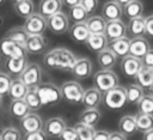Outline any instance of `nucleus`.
Listing matches in <instances>:
<instances>
[{"label":"nucleus","mask_w":153,"mask_h":140,"mask_svg":"<svg viewBox=\"0 0 153 140\" xmlns=\"http://www.w3.org/2000/svg\"><path fill=\"white\" fill-rule=\"evenodd\" d=\"M126 93H127V102L128 103L137 104V102L143 96V89L137 83L136 84H130L126 87Z\"/></svg>","instance_id":"72a5a7b5"},{"label":"nucleus","mask_w":153,"mask_h":140,"mask_svg":"<svg viewBox=\"0 0 153 140\" xmlns=\"http://www.w3.org/2000/svg\"><path fill=\"white\" fill-rule=\"evenodd\" d=\"M8 111H10V114H11L12 117L18 118V120H22L26 114L30 112V108L26 104V102L24 101V98L12 99V102L10 104V108H8Z\"/></svg>","instance_id":"393cba45"},{"label":"nucleus","mask_w":153,"mask_h":140,"mask_svg":"<svg viewBox=\"0 0 153 140\" xmlns=\"http://www.w3.org/2000/svg\"><path fill=\"white\" fill-rule=\"evenodd\" d=\"M48 30L56 35H62L69 30V18L63 12H57L47 19Z\"/></svg>","instance_id":"0eeeda50"},{"label":"nucleus","mask_w":153,"mask_h":140,"mask_svg":"<svg viewBox=\"0 0 153 140\" xmlns=\"http://www.w3.org/2000/svg\"><path fill=\"white\" fill-rule=\"evenodd\" d=\"M110 133L108 130H96L93 135V140H109Z\"/></svg>","instance_id":"8fccbe9b"},{"label":"nucleus","mask_w":153,"mask_h":140,"mask_svg":"<svg viewBox=\"0 0 153 140\" xmlns=\"http://www.w3.org/2000/svg\"><path fill=\"white\" fill-rule=\"evenodd\" d=\"M25 140H45L48 136L44 133L43 129H37V130H32V132H27L24 134L23 136Z\"/></svg>","instance_id":"37998d69"},{"label":"nucleus","mask_w":153,"mask_h":140,"mask_svg":"<svg viewBox=\"0 0 153 140\" xmlns=\"http://www.w3.org/2000/svg\"><path fill=\"white\" fill-rule=\"evenodd\" d=\"M99 120H100V111L97 108H86L80 114V121L90 126H96L99 122Z\"/></svg>","instance_id":"473e14b6"},{"label":"nucleus","mask_w":153,"mask_h":140,"mask_svg":"<svg viewBox=\"0 0 153 140\" xmlns=\"http://www.w3.org/2000/svg\"><path fill=\"white\" fill-rule=\"evenodd\" d=\"M127 31L131 37H141L146 35V22L142 16L129 19V24L127 26Z\"/></svg>","instance_id":"5701e85b"},{"label":"nucleus","mask_w":153,"mask_h":140,"mask_svg":"<svg viewBox=\"0 0 153 140\" xmlns=\"http://www.w3.org/2000/svg\"><path fill=\"white\" fill-rule=\"evenodd\" d=\"M142 61L139 57H135L133 55H127L124 57H122V62H121V69L123 72V74L128 78H135L137 75V73L140 72V69L142 68Z\"/></svg>","instance_id":"9b49d317"},{"label":"nucleus","mask_w":153,"mask_h":140,"mask_svg":"<svg viewBox=\"0 0 153 140\" xmlns=\"http://www.w3.org/2000/svg\"><path fill=\"white\" fill-rule=\"evenodd\" d=\"M5 37H8V38H11V39H13V41H16L18 43L25 44V42H26L27 37H29V34L26 32L24 26H14V28L10 29L6 32Z\"/></svg>","instance_id":"e433bc0d"},{"label":"nucleus","mask_w":153,"mask_h":140,"mask_svg":"<svg viewBox=\"0 0 153 140\" xmlns=\"http://www.w3.org/2000/svg\"><path fill=\"white\" fill-rule=\"evenodd\" d=\"M23 26L29 35H43L48 29L47 19L43 16H41L38 12L37 13L33 12L32 14L26 17Z\"/></svg>","instance_id":"423d86ee"},{"label":"nucleus","mask_w":153,"mask_h":140,"mask_svg":"<svg viewBox=\"0 0 153 140\" xmlns=\"http://www.w3.org/2000/svg\"><path fill=\"white\" fill-rule=\"evenodd\" d=\"M137 109L139 112L153 115V95H143L137 102Z\"/></svg>","instance_id":"ea45409f"},{"label":"nucleus","mask_w":153,"mask_h":140,"mask_svg":"<svg viewBox=\"0 0 153 140\" xmlns=\"http://www.w3.org/2000/svg\"><path fill=\"white\" fill-rule=\"evenodd\" d=\"M141 61H142V65H143V66L153 68V49H149V50L145 54V56L141 59Z\"/></svg>","instance_id":"de8ad7c7"},{"label":"nucleus","mask_w":153,"mask_h":140,"mask_svg":"<svg viewBox=\"0 0 153 140\" xmlns=\"http://www.w3.org/2000/svg\"><path fill=\"white\" fill-rule=\"evenodd\" d=\"M94 86L100 91V92H106L111 90L112 87L118 85V77L117 74L111 71V69H100L98 71L94 77H93Z\"/></svg>","instance_id":"f03ea898"},{"label":"nucleus","mask_w":153,"mask_h":140,"mask_svg":"<svg viewBox=\"0 0 153 140\" xmlns=\"http://www.w3.org/2000/svg\"><path fill=\"white\" fill-rule=\"evenodd\" d=\"M20 121V127L22 129L27 133V132H32V130H37V129H42L43 128V121L39 115L35 114V112H29L26 114Z\"/></svg>","instance_id":"aec40b11"},{"label":"nucleus","mask_w":153,"mask_h":140,"mask_svg":"<svg viewBox=\"0 0 153 140\" xmlns=\"http://www.w3.org/2000/svg\"><path fill=\"white\" fill-rule=\"evenodd\" d=\"M66 123L63 121V118L61 117H51L48 118L44 123H43V130L47 134V136H53V138H59L62 133V130L65 129Z\"/></svg>","instance_id":"4468645a"},{"label":"nucleus","mask_w":153,"mask_h":140,"mask_svg":"<svg viewBox=\"0 0 153 140\" xmlns=\"http://www.w3.org/2000/svg\"><path fill=\"white\" fill-rule=\"evenodd\" d=\"M5 1H6V0H0V5H1V4H4Z\"/></svg>","instance_id":"bf43d9fd"},{"label":"nucleus","mask_w":153,"mask_h":140,"mask_svg":"<svg viewBox=\"0 0 153 140\" xmlns=\"http://www.w3.org/2000/svg\"><path fill=\"white\" fill-rule=\"evenodd\" d=\"M69 36L73 41L78 42V43H85L86 39L88 38V36L91 35L87 25L85 22H80V23H74L71 28H69Z\"/></svg>","instance_id":"412c9836"},{"label":"nucleus","mask_w":153,"mask_h":140,"mask_svg":"<svg viewBox=\"0 0 153 140\" xmlns=\"http://www.w3.org/2000/svg\"><path fill=\"white\" fill-rule=\"evenodd\" d=\"M103 99H104V104L109 109H121V108H123L128 103L127 102L126 87H122L120 85L112 87L111 90L104 92Z\"/></svg>","instance_id":"7ed1b4c3"},{"label":"nucleus","mask_w":153,"mask_h":140,"mask_svg":"<svg viewBox=\"0 0 153 140\" xmlns=\"http://www.w3.org/2000/svg\"><path fill=\"white\" fill-rule=\"evenodd\" d=\"M13 8H14L16 14L23 18H26L35 12V5L32 0H20L13 4Z\"/></svg>","instance_id":"7c9ffc66"},{"label":"nucleus","mask_w":153,"mask_h":140,"mask_svg":"<svg viewBox=\"0 0 153 140\" xmlns=\"http://www.w3.org/2000/svg\"><path fill=\"white\" fill-rule=\"evenodd\" d=\"M62 0H41L38 4V13L45 19L57 13L62 8Z\"/></svg>","instance_id":"f3484780"},{"label":"nucleus","mask_w":153,"mask_h":140,"mask_svg":"<svg viewBox=\"0 0 153 140\" xmlns=\"http://www.w3.org/2000/svg\"><path fill=\"white\" fill-rule=\"evenodd\" d=\"M61 95L65 101L72 104L81 103L84 96V87L76 81H66L61 86Z\"/></svg>","instance_id":"20e7f679"},{"label":"nucleus","mask_w":153,"mask_h":140,"mask_svg":"<svg viewBox=\"0 0 153 140\" xmlns=\"http://www.w3.org/2000/svg\"><path fill=\"white\" fill-rule=\"evenodd\" d=\"M22 134L16 127H6L1 132V140H20Z\"/></svg>","instance_id":"a19ab883"},{"label":"nucleus","mask_w":153,"mask_h":140,"mask_svg":"<svg viewBox=\"0 0 153 140\" xmlns=\"http://www.w3.org/2000/svg\"><path fill=\"white\" fill-rule=\"evenodd\" d=\"M24 101L29 105L30 110H38L42 106V103H41V99H39V96L37 93L36 87H29L27 89V92L24 96Z\"/></svg>","instance_id":"c9c22d12"},{"label":"nucleus","mask_w":153,"mask_h":140,"mask_svg":"<svg viewBox=\"0 0 153 140\" xmlns=\"http://www.w3.org/2000/svg\"><path fill=\"white\" fill-rule=\"evenodd\" d=\"M11 80H12V77L8 73L0 72V95L1 96H5L8 93Z\"/></svg>","instance_id":"79ce46f5"},{"label":"nucleus","mask_w":153,"mask_h":140,"mask_svg":"<svg viewBox=\"0 0 153 140\" xmlns=\"http://www.w3.org/2000/svg\"><path fill=\"white\" fill-rule=\"evenodd\" d=\"M148 90H149V93H151V95H153V84L149 86V89H148Z\"/></svg>","instance_id":"6e6d98bb"},{"label":"nucleus","mask_w":153,"mask_h":140,"mask_svg":"<svg viewBox=\"0 0 153 140\" xmlns=\"http://www.w3.org/2000/svg\"><path fill=\"white\" fill-rule=\"evenodd\" d=\"M145 140H153V128L143 132V136H142Z\"/></svg>","instance_id":"864d4df0"},{"label":"nucleus","mask_w":153,"mask_h":140,"mask_svg":"<svg viewBox=\"0 0 153 140\" xmlns=\"http://www.w3.org/2000/svg\"><path fill=\"white\" fill-rule=\"evenodd\" d=\"M135 79L142 89H149V86L153 84V68L142 66Z\"/></svg>","instance_id":"c756f323"},{"label":"nucleus","mask_w":153,"mask_h":140,"mask_svg":"<svg viewBox=\"0 0 153 140\" xmlns=\"http://www.w3.org/2000/svg\"><path fill=\"white\" fill-rule=\"evenodd\" d=\"M115 1H116V2L118 4V5H121V6L123 7V6H126V5L128 4V2H130L131 0H115Z\"/></svg>","instance_id":"5fc2aeb1"},{"label":"nucleus","mask_w":153,"mask_h":140,"mask_svg":"<svg viewBox=\"0 0 153 140\" xmlns=\"http://www.w3.org/2000/svg\"><path fill=\"white\" fill-rule=\"evenodd\" d=\"M142 12H143V4L140 0H131L126 6H123V13L129 19L142 16Z\"/></svg>","instance_id":"2f4dec72"},{"label":"nucleus","mask_w":153,"mask_h":140,"mask_svg":"<svg viewBox=\"0 0 153 140\" xmlns=\"http://www.w3.org/2000/svg\"><path fill=\"white\" fill-rule=\"evenodd\" d=\"M116 60H117V56L108 47L102 49L100 51H98L97 61H98L99 67L103 69H111L115 66Z\"/></svg>","instance_id":"b1692460"},{"label":"nucleus","mask_w":153,"mask_h":140,"mask_svg":"<svg viewBox=\"0 0 153 140\" xmlns=\"http://www.w3.org/2000/svg\"><path fill=\"white\" fill-rule=\"evenodd\" d=\"M13 4H16V2H18V1H20V0H11Z\"/></svg>","instance_id":"13d9d810"},{"label":"nucleus","mask_w":153,"mask_h":140,"mask_svg":"<svg viewBox=\"0 0 153 140\" xmlns=\"http://www.w3.org/2000/svg\"><path fill=\"white\" fill-rule=\"evenodd\" d=\"M74 128L78 133V139L80 140H93V135H94V126H90L86 124L84 122H78L74 124Z\"/></svg>","instance_id":"f704fd0d"},{"label":"nucleus","mask_w":153,"mask_h":140,"mask_svg":"<svg viewBox=\"0 0 153 140\" xmlns=\"http://www.w3.org/2000/svg\"><path fill=\"white\" fill-rule=\"evenodd\" d=\"M20 80L27 87H36L41 84L42 80V71L37 63H27L23 73L19 75Z\"/></svg>","instance_id":"6e6552de"},{"label":"nucleus","mask_w":153,"mask_h":140,"mask_svg":"<svg viewBox=\"0 0 153 140\" xmlns=\"http://www.w3.org/2000/svg\"><path fill=\"white\" fill-rule=\"evenodd\" d=\"M47 47V42L43 35H29L25 48L27 54H39L42 53Z\"/></svg>","instance_id":"6ab92c4d"},{"label":"nucleus","mask_w":153,"mask_h":140,"mask_svg":"<svg viewBox=\"0 0 153 140\" xmlns=\"http://www.w3.org/2000/svg\"><path fill=\"white\" fill-rule=\"evenodd\" d=\"M80 2H81V0H62V4L65 6H67L68 8L76 6V5H80Z\"/></svg>","instance_id":"603ef678"},{"label":"nucleus","mask_w":153,"mask_h":140,"mask_svg":"<svg viewBox=\"0 0 153 140\" xmlns=\"http://www.w3.org/2000/svg\"><path fill=\"white\" fill-rule=\"evenodd\" d=\"M103 101V92H100L96 86L90 87L84 91L81 103L86 108H97Z\"/></svg>","instance_id":"4be33fe9"},{"label":"nucleus","mask_w":153,"mask_h":140,"mask_svg":"<svg viewBox=\"0 0 153 140\" xmlns=\"http://www.w3.org/2000/svg\"><path fill=\"white\" fill-rule=\"evenodd\" d=\"M0 54L1 56L7 57H18V56H27V51L25 44L18 43L8 37H4L0 42Z\"/></svg>","instance_id":"39448f33"},{"label":"nucleus","mask_w":153,"mask_h":140,"mask_svg":"<svg viewBox=\"0 0 153 140\" xmlns=\"http://www.w3.org/2000/svg\"><path fill=\"white\" fill-rule=\"evenodd\" d=\"M108 38L105 37L104 34H91L88 36V38L86 39V45L88 47V49H91L92 51H100L102 49L108 47Z\"/></svg>","instance_id":"cd10ccee"},{"label":"nucleus","mask_w":153,"mask_h":140,"mask_svg":"<svg viewBox=\"0 0 153 140\" xmlns=\"http://www.w3.org/2000/svg\"><path fill=\"white\" fill-rule=\"evenodd\" d=\"M135 120H136V127H137L139 132L143 133V132L153 128V115L139 112L137 115H135Z\"/></svg>","instance_id":"4c0bfd02"},{"label":"nucleus","mask_w":153,"mask_h":140,"mask_svg":"<svg viewBox=\"0 0 153 140\" xmlns=\"http://www.w3.org/2000/svg\"><path fill=\"white\" fill-rule=\"evenodd\" d=\"M151 49L149 42L143 37H133L129 43V55H133L135 57L142 59L145 54Z\"/></svg>","instance_id":"ddd939ff"},{"label":"nucleus","mask_w":153,"mask_h":140,"mask_svg":"<svg viewBox=\"0 0 153 140\" xmlns=\"http://www.w3.org/2000/svg\"><path fill=\"white\" fill-rule=\"evenodd\" d=\"M127 25L121 20V19H116V20H106L105 24V30H104V35L108 38V41H112L123 36H127Z\"/></svg>","instance_id":"9d476101"},{"label":"nucleus","mask_w":153,"mask_h":140,"mask_svg":"<svg viewBox=\"0 0 153 140\" xmlns=\"http://www.w3.org/2000/svg\"><path fill=\"white\" fill-rule=\"evenodd\" d=\"M118 128H120V132H122L127 136L134 135L137 132L135 116L134 115H124V116H122L120 122H118Z\"/></svg>","instance_id":"bb28decb"},{"label":"nucleus","mask_w":153,"mask_h":140,"mask_svg":"<svg viewBox=\"0 0 153 140\" xmlns=\"http://www.w3.org/2000/svg\"><path fill=\"white\" fill-rule=\"evenodd\" d=\"M27 59L25 56L18 57H7L6 59V68L11 77H19L25 67L27 66Z\"/></svg>","instance_id":"dca6fc26"},{"label":"nucleus","mask_w":153,"mask_h":140,"mask_svg":"<svg viewBox=\"0 0 153 140\" xmlns=\"http://www.w3.org/2000/svg\"><path fill=\"white\" fill-rule=\"evenodd\" d=\"M85 23L91 34H104L106 20L103 18V16H91Z\"/></svg>","instance_id":"c85d7f7f"},{"label":"nucleus","mask_w":153,"mask_h":140,"mask_svg":"<svg viewBox=\"0 0 153 140\" xmlns=\"http://www.w3.org/2000/svg\"><path fill=\"white\" fill-rule=\"evenodd\" d=\"M129 43H130V39L127 36H123V37L109 41L108 42V48L117 57L122 59V57H124V56H127L129 54Z\"/></svg>","instance_id":"2eb2a0df"},{"label":"nucleus","mask_w":153,"mask_h":140,"mask_svg":"<svg viewBox=\"0 0 153 140\" xmlns=\"http://www.w3.org/2000/svg\"><path fill=\"white\" fill-rule=\"evenodd\" d=\"M1 104H2V96L0 95V106H1Z\"/></svg>","instance_id":"4d7b16f0"},{"label":"nucleus","mask_w":153,"mask_h":140,"mask_svg":"<svg viewBox=\"0 0 153 140\" xmlns=\"http://www.w3.org/2000/svg\"><path fill=\"white\" fill-rule=\"evenodd\" d=\"M36 89L42 105H53L62 99L61 89L53 83H41Z\"/></svg>","instance_id":"f257e3e1"},{"label":"nucleus","mask_w":153,"mask_h":140,"mask_svg":"<svg viewBox=\"0 0 153 140\" xmlns=\"http://www.w3.org/2000/svg\"><path fill=\"white\" fill-rule=\"evenodd\" d=\"M59 138H61L62 140H76L78 139V133H76L74 126L73 127H67L66 126Z\"/></svg>","instance_id":"c03bdc74"},{"label":"nucleus","mask_w":153,"mask_h":140,"mask_svg":"<svg viewBox=\"0 0 153 140\" xmlns=\"http://www.w3.org/2000/svg\"><path fill=\"white\" fill-rule=\"evenodd\" d=\"M44 65L49 68H56V56H55V50L51 49L44 55Z\"/></svg>","instance_id":"a18cd8bd"},{"label":"nucleus","mask_w":153,"mask_h":140,"mask_svg":"<svg viewBox=\"0 0 153 140\" xmlns=\"http://www.w3.org/2000/svg\"><path fill=\"white\" fill-rule=\"evenodd\" d=\"M145 22H146V35L153 38V16L146 17Z\"/></svg>","instance_id":"09e8293b"},{"label":"nucleus","mask_w":153,"mask_h":140,"mask_svg":"<svg viewBox=\"0 0 153 140\" xmlns=\"http://www.w3.org/2000/svg\"><path fill=\"white\" fill-rule=\"evenodd\" d=\"M92 68L93 67H92V62H91L90 59H87V57H79V59L75 60L71 72L78 79H86V78L91 77Z\"/></svg>","instance_id":"f8f14e48"},{"label":"nucleus","mask_w":153,"mask_h":140,"mask_svg":"<svg viewBox=\"0 0 153 140\" xmlns=\"http://www.w3.org/2000/svg\"><path fill=\"white\" fill-rule=\"evenodd\" d=\"M0 65H1V54H0Z\"/></svg>","instance_id":"052dcab7"},{"label":"nucleus","mask_w":153,"mask_h":140,"mask_svg":"<svg viewBox=\"0 0 153 140\" xmlns=\"http://www.w3.org/2000/svg\"><path fill=\"white\" fill-rule=\"evenodd\" d=\"M27 89L29 87L20 80L19 77H14L11 80V85L7 95H10L12 99H20V98H24L25 93L27 92Z\"/></svg>","instance_id":"a878e982"},{"label":"nucleus","mask_w":153,"mask_h":140,"mask_svg":"<svg viewBox=\"0 0 153 140\" xmlns=\"http://www.w3.org/2000/svg\"><path fill=\"white\" fill-rule=\"evenodd\" d=\"M56 56V68L61 71H72L73 65L76 60L75 55L67 48H54Z\"/></svg>","instance_id":"1a4fd4ad"},{"label":"nucleus","mask_w":153,"mask_h":140,"mask_svg":"<svg viewBox=\"0 0 153 140\" xmlns=\"http://www.w3.org/2000/svg\"><path fill=\"white\" fill-rule=\"evenodd\" d=\"M0 140H1V133H0Z\"/></svg>","instance_id":"680f3d73"},{"label":"nucleus","mask_w":153,"mask_h":140,"mask_svg":"<svg viewBox=\"0 0 153 140\" xmlns=\"http://www.w3.org/2000/svg\"><path fill=\"white\" fill-rule=\"evenodd\" d=\"M102 16L105 20L121 19L122 16H123V7L121 5H118L115 0L106 1L103 5V8H102Z\"/></svg>","instance_id":"a211bd4d"},{"label":"nucleus","mask_w":153,"mask_h":140,"mask_svg":"<svg viewBox=\"0 0 153 140\" xmlns=\"http://www.w3.org/2000/svg\"><path fill=\"white\" fill-rule=\"evenodd\" d=\"M80 4L87 11V13H92L98 5V0H81Z\"/></svg>","instance_id":"49530a36"},{"label":"nucleus","mask_w":153,"mask_h":140,"mask_svg":"<svg viewBox=\"0 0 153 140\" xmlns=\"http://www.w3.org/2000/svg\"><path fill=\"white\" fill-rule=\"evenodd\" d=\"M127 135H124L122 132H112L110 133V138L109 140H126Z\"/></svg>","instance_id":"3c124183"},{"label":"nucleus","mask_w":153,"mask_h":140,"mask_svg":"<svg viewBox=\"0 0 153 140\" xmlns=\"http://www.w3.org/2000/svg\"><path fill=\"white\" fill-rule=\"evenodd\" d=\"M68 18L71 20H73L74 23H80V22H86V19L88 18V13L87 11L80 5L69 7L68 11Z\"/></svg>","instance_id":"58836bf2"}]
</instances>
